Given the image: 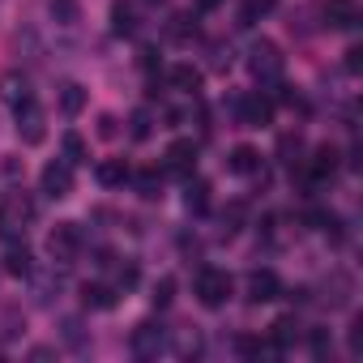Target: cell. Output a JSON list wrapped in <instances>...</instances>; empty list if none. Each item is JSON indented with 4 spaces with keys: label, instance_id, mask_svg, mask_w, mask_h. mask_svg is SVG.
Instances as JSON below:
<instances>
[{
    "label": "cell",
    "instance_id": "6da1fadb",
    "mask_svg": "<svg viewBox=\"0 0 363 363\" xmlns=\"http://www.w3.org/2000/svg\"><path fill=\"white\" fill-rule=\"evenodd\" d=\"M30 223H35V201L26 193L13 189L0 197V240H22Z\"/></svg>",
    "mask_w": 363,
    "mask_h": 363
},
{
    "label": "cell",
    "instance_id": "7a4b0ae2",
    "mask_svg": "<svg viewBox=\"0 0 363 363\" xmlns=\"http://www.w3.org/2000/svg\"><path fill=\"white\" fill-rule=\"evenodd\" d=\"M248 69H252V77H257L261 86H278V82H282V69H286V60H282L278 43L261 39V43H252V52H248Z\"/></svg>",
    "mask_w": 363,
    "mask_h": 363
},
{
    "label": "cell",
    "instance_id": "3957f363",
    "mask_svg": "<svg viewBox=\"0 0 363 363\" xmlns=\"http://www.w3.org/2000/svg\"><path fill=\"white\" fill-rule=\"evenodd\" d=\"M231 291H235V282H231V274H227V269L206 265V269L197 274V299H201L206 308H223V303L231 299Z\"/></svg>",
    "mask_w": 363,
    "mask_h": 363
},
{
    "label": "cell",
    "instance_id": "277c9868",
    "mask_svg": "<svg viewBox=\"0 0 363 363\" xmlns=\"http://www.w3.org/2000/svg\"><path fill=\"white\" fill-rule=\"evenodd\" d=\"M48 252H52L56 265H73L77 252H82V231H77V223H60V227H52V235H48Z\"/></svg>",
    "mask_w": 363,
    "mask_h": 363
},
{
    "label": "cell",
    "instance_id": "5b68a950",
    "mask_svg": "<svg viewBox=\"0 0 363 363\" xmlns=\"http://www.w3.org/2000/svg\"><path fill=\"white\" fill-rule=\"evenodd\" d=\"M18 137L26 145H43V137H48V116H43V107L35 99L18 103Z\"/></svg>",
    "mask_w": 363,
    "mask_h": 363
},
{
    "label": "cell",
    "instance_id": "8992f818",
    "mask_svg": "<svg viewBox=\"0 0 363 363\" xmlns=\"http://www.w3.org/2000/svg\"><path fill=\"white\" fill-rule=\"evenodd\" d=\"M39 189H43L52 201H65V197L73 193V162H65V158L48 162L43 175H39Z\"/></svg>",
    "mask_w": 363,
    "mask_h": 363
},
{
    "label": "cell",
    "instance_id": "52a82bcc",
    "mask_svg": "<svg viewBox=\"0 0 363 363\" xmlns=\"http://www.w3.org/2000/svg\"><path fill=\"white\" fill-rule=\"evenodd\" d=\"M162 346H167V333H162V325H154V320H141V325L128 333V350H133L137 359H154Z\"/></svg>",
    "mask_w": 363,
    "mask_h": 363
},
{
    "label": "cell",
    "instance_id": "ba28073f",
    "mask_svg": "<svg viewBox=\"0 0 363 363\" xmlns=\"http://www.w3.org/2000/svg\"><path fill=\"white\" fill-rule=\"evenodd\" d=\"M235 116H240L244 128H265V124L274 120V103H269L265 94H240Z\"/></svg>",
    "mask_w": 363,
    "mask_h": 363
},
{
    "label": "cell",
    "instance_id": "9c48e42d",
    "mask_svg": "<svg viewBox=\"0 0 363 363\" xmlns=\"http://www.w3.org/2000/svg\"><path fill=\"white\" fill-rule=\"evenodd\" d=\"M244 291H248V303H269V299H278V295H282V282H278V274H274V269H252Z\"/></svg>",
    "mask_w": 363,
    "mask_h": 363
},
{
    "label": "cell",
    "instance_id": "30bf717a",
    "mask_svg": "<svg viewBox=\"0 0 363 363\" xmlns=\"http://www.w3.org/2000/svg\"><path fill=\"white\" fill-rule=\"evenodd\" d=\"M325 22L333 30H354L359 26V5L354 0H325Z\"/></svg>",
    "mask_w": 363,
    "mask_h": 363
},
{
    "label": "cell",
    "instance_id": "8fae6325",
    "mask_svg": "<svg viewBox=\"0 0 363 363\" xmlns=\"http://www.w3.org/2000/svg\"><path fill=\"white\" fill-rule=\"evenodd\" d=\"M193 167H197V145H193V141L167 145V171H171V175H193Z\"/></svg>",
    "mask_w": 363,
    "mask_h": 363
},
{
    "label": "cell",
    "instance_id": "7c38bea8",
    "mask_svg": "<svg viewBox=\"0 0 363 363\" xmlns=\"http://www.w3.org/2000/svg\"><path fill=\"white\" fill-rule=\"evenodd\" d=\"M30 269H35L30 248H26V244H18V240H9V252H5V274H13V278H30Z\"/></svg>",
    "mask_w": 363,
    "mask_h": 363
},
{
    "label": "cell",
    "instance_id": "4fadbf2b",
    "mask_svg": "<svg viewBox=\"0 0 363 363\" xmlns=\"http://www.w3.org/2000/svg\"><path fill=\"white\" fill-rule=\"evenodd\" d=\"M0 99H5L9 107L26 103V99H30V82H26V73H5V77H0Z\"/></svg>",
    "mask_w": 363,
    "mask_h": 363
},
{
    "label": "cell",
    "instance_id": "5bb4252c",
    "mask_svg": "<svg viewBox=\"0 0 363 363\" xmlns=\"http://www.w3.org/2000/svg\"><path fill=\"white\" fill-rule=\"evenodd\" d=\"M94 179H99L103 189H116V184H124V179H128V162L124 158H103L94 167Z\"/></svg>",
    "mask_w": 363,
    "mask_h": 363
},
{
    "label": "cell",
    "instance_id": "9a60e30c",
    "mask_svg": "<svg viewBox=\"0 0 363 363\" xmlns=\"http://www.w3.org/2000/svg\"><path fill=\"white\" fill-rule=\"evenodd\" d=\"M30 282H35V303H52V299L60 295V274H56V265H52L48 274L30 269Z\"/></svg>",
    "mask_w": 363,
    "mask_h": 363
},
{
    "label": "cell",
    "instance_id": "2e32d148",
    "mask_svg": "<svg viewBox=\"0 0 363 363\" xmlns=\"http://www.w3.org/2000/svg\"><path fill=\"white\" fill-rule=\"evenodd\" d=\"M227 167H231L235 175H252V171L261 167V154H257L252 145H235V150H231V158H227Z\"/></svg>",
    "mask_w": 363,
    "mask_h": 363
},
{
    "label": "cell",
    "instance_id": "e0dca14e",
    "mask_svg": "<svg viewBox=\"0 0 363 363\" xmlns=\"http://www.w3.org/2000/svg\"><path fill=\"white\" fill-rule=\"evenodd\" d=\"M184 206H189V214H206L210 210V184H206V179H189Z\"/></svg>",
    "mask_w": 363,
    "mask_h": 363
},
{
    "label": "cell",
    "instance_id": "ac0fdd59",
    "mask_svg": "<svg viewBox=\"0 0 363 363\" xmlns=\"http://www.w3.org/2000/svg\"><path fill=\"white\" fill-rule=\"evenodd\" d=\"M171 86L184 90V94H197V90H201V69H193V65H175V69H171Z\"/></svg>",
    "mask_w": 363,
    "mask_h": 363
},
{
    "label": "cell",
    "instance_id": "d6986e66",
    "mask_svg": "<svg viewBox=\"0 0 363 363\" xmlns=\"http://www.w3.org/2000/svg\"><path fill=\"white\" fill-rule=\"evenodd\" d=\"M82 107H86V86L65 82V86H60V111H65V116H82Z\"/></svg>",
    "mask_w": 363,
    "mask_h": 363
},
{
    "label": "cell",
    "instance_id": "ffe728a7",
    "mask_svg": "<svg viewBox=\"0 0 363 363\" xmlns=\"http://www.w3.org/2000/svg\"><path fill=\"white\" fill-rule=\"evenodd\" d=\"M333 167H337V150H333V145H320V150L312 154L308 179H325V175H333Z\"/></svg>",
    "mask_w": 363,
    "mask_h": 363
},
{
    "label": "cell",
    "instance_id": "44dd1931",
    "mask_svg": "<svg viewBox=\"0 0 363 363\" xmlns=\"http://www.w3.org/2000/svg\"><path fill=\"white\" fill-rule=\"evenodd\" d=\"M269 337H274V350L291 346V342L299 337V320H295V316H278V320L269 325Z\"/></svg>",
    "mask_w": 363,
    "mask_h": 363
},
{
    "label": "cell",
    "instance_id": "7402d4cb",
    "mask_svg": "<svg viewBox=\"0 0 363 363\" xmlns=\"http://www.w3.org/2000/svg\"><path fill=\"white\" fill-rule=\"evenodd\" d=\"M82 303H86V308L107 312V308H116V291H111V286H103V282H94V286H86V291H82Z\"/></svg>",
    "mask_w": 363,
    "mask_h": 363
},
{
    "label": "cell",
    "instance_id": "603a6c76",
    "mask_svg": "<svg viewBox=\"0 0 363 363\" xmlns=\"http://www.w3.org/2000/svg\"><path fill=\"white\" fill-rule=\"evenodd\" d=\"M274 5H278V0H244V5H240V26H257Z\"/></svg>",
    "mask_w": 363,
    "mask_h": 363
},
{
    "label": "cell",
    "instance_id": "cb8c5ba5",
    "mask_svg": "<svg viewBox=\"0 0 363 363\" xmlns=\"http://www.w3.org/2000/svg\"><path fill=\"white\" fill-rule=\"evenodd\" d=\"M111 30L116 35H133L137 30V18H133V9L124 5V0H116V5H111Z\"/></svg>",
    "mask_w": 363,
    "mask_h": 363
},
{
    "label": "cell",
    "instance_id": "d4e9b609",
    "mask_svg": "<svg viewBox=\"0 0 363 363\" xmlns=\"http://www.w3.org/2000/svg\"><path fill=\"white\" fill-rule=\"evenodd\" d=\"M137 193H141L145 201H158V197H162V179H158V171H141V175H137Z\"/></svg>",
    "mask_w": 363,
    "mask_h": 363
},
{
    "label": "cell",
    "instance_id": "484cf974",
    "mask_svg": "<svg viewBox=\"0 0 363 363\" xmlns=\"http://www.w3.org/2000/svg\"><path fill=\"white\" fill-rule=\"evenodd\" d=\"M86 158H90L86 141H82L77 133H65V162H73V167H77V162H86Z\"/></svg>",
    "mask_w": 363,
    "mask_h": 363
},
{
    "label": "cell",
    "instance_id": "4316f807",
    "mask_svg": "<svg viewBox=\"0 0 363 363\" xmlns=\"http://www.w3.org/2000/svg\"><path fill=\"white\" fill-rule=\"evenodd\" d=\"M171 39H189V35H197V22H193V13H179V18H171Z\"/></svg>",
    "mask_w": 363,
    "mask_h": 363
},
{
    "label": "cell",
    "instance_id": "83f0119b",
    "mask_svg": "<svg viewBox=\"0 0 363 363\" xmlns=\"http://www.w3.org/2000/svg\"><path fill=\"white\" fill-rule=\"evenodd\" d=\"M52 13L60 26H73L77 22V0H52Z\"/></svg>",
    "mask_w": 363,
    "mask_h": 363
},
{
    "label": "cell",
    "instance_id": "f1b7e54d",
    "mask_svg": "<svg viewBox=\"0 0 363 363\" xmlns=\"http://www.w3.org/2000/svg\"><path fill=\"white\" fill-rule=\"evenodd\" d=\"M128 124H133V128H128V133H133V141H145V137H150V128H154L150 111H133V120H128Z\"/></svg>",
    "mask_w": 363,
    "mask_h": 363
},
{
    "label": "cell",
    "instance_id": "f546056e",
    "mask_svg": "<svg viewBox=\"0 0 363 363\" xmlns=\"http://www.w3.org/2000/svg\"><path fill=\"white\" fill-rule=\"evenodd\" d=\"M154 308H167L171 299H175V278H158V286H154Z\"/></svg>",
    "mask_w": 363,
    "mask_h": 363
},
{
    "label": "cell",
    "instance_id": "4dcf8cb0",
    "mask_svg": "<svg viewBox=\"0 0 363 363\" xmlns=\"http://www.w3.org/2000/svg\"><path fill=\"white\" fill-rule=\"evenodd\" d=\"M299 145H303V141H299V133H295V137L286 133V137L278 141V154H282V162H295V158H299Z\"/></svg>",
    "mask_w": 363,
    "mask_h": 363
},
{
    "label": "cell",
    "instance_id": "1f68e13d",
    "mask_svg": "<svg viewBox=\"0 0 363 363\" xmlns=\"http://www.w3.org/2000/svg\"><path fill=\"white\" fill-rule=\"evenodd\" d=\"M60 329H65V342H69V346H86V333H82V320H65Z\"/></svg>",
    "mask_w": 363,
    "mask_h": 363
},
{
    "label": "cell",
    "instance_id": "d6a6232c",
    "mask_svg": "<svg viewBox=\"0 0 363 363\" xmlns=\"http://www.w3.org/2000/svg\"><path fill=\"white\" fill-rule=\"evenodd\" d=\"M18 329H22V316H18V312L9 308V312H5V329H0V333H5V337H13Z\"/></svg>",
    "mask_w": 363,
    "mask_h": 363
},
{
    "label": "cell",
    "instance_id": "836d02e7",
    "mask_svg": "<svg viewBox=\"0 0 363 363\" xmlns=\"http://www.w3.org/2000/svg\"><path fill=\"white\" fill-rule=\"evenodd\" d=\"M312 350H316V359H325V354H329V337H325L320 329L312 333Z\"/></svg>",
    "mask_w": 363,
    "mask_h": 363
},
{
    "label": "cell",
    "instance_id": "e575fe53",
    "mask_svg": "<svg viewBox=\"0 0 363 363\" xmlns=\"http://www.w3.org/2000/svg\"><path fill=\"white\" fill-rule=\"evenodd\" d=\"M99 137H116V116H103L99 120Z\"/></svg>",
    "mask_w": 363,
    "mask_h": 363
},
{
    "label": "cell",
    "instance_id": "d590c367",
    "mask_svg": "<svg viewBox=\"0 0 363 363\" xmlns=\"http://www.w3.org/2000/svg\"><path fill=\"white\" fill-rule=\"evenodd\" d=\"M193 5H197L201 13H210V9H218V5H223V0H193Z\"/></svg>",
    "mask_w": 363,
    "mask_h": 363
},
{
    "label": "cell",
    "instance_id": "8d00e7d4",
    "mask_svg": "<svg viewBox=\"0 0 363 363\" xmlns=\"http://www.w3.org/2000/svg\"><path fill=\"white\" fill-rule=\"evenodd\" d=\"M359 56H363V52H359V48H350V52H346V69H359Z\"/></svg>",
    "mask_w": 363,
    "mask_h": 363
},
{
    "label": "cell",
    "instance_id": "74e56055",
    "mask_svg": "<svg viewBox=\"0 0 363 363\" xmlns=\"http://www.w3.org/2000/svg\"><path fill=\"white\" fill-rule=\"evenodd\" d=\"M145 5H167V0H145Z\"/></svg>",
    "mask_w": 363,
    "mask_h": 363
}]
</instances>
